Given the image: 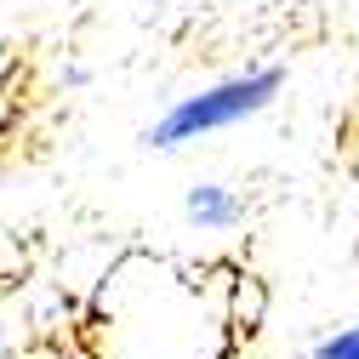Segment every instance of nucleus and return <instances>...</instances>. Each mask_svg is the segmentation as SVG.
Segmentation results:
<instances>
[{"mask_svg":"<svg viewBox=\"0 0 359 359\" xmlns=\"http://www.w3.org/2000/svg\"><path fill=\"white\" fill-rule=\"evenodd\" d=\"M285 63H245L234 74H217L194 92L171 97L149 126H143V149L154 154H177V149H194L217 131H234L257 114H268L280 97H285Z\"/></svg>","mask_w":359,"mask_h":359,"instance_id":"nucleus-1","label":"nucleus"},{"mask_svg":"<svg viewBox=\"0 0 359 359\" xmlns=\"http://www.w3.org/2000/svg\"><path fill=\"white\" fill-rule=\"evenodd\" d=\"M183 222H189L194 234L229 240L240 222H245V200H240V189L205 177V183H189V189H183Z\"/></svg>","mask_w":359,"mask_h":359,"instance_id":"nucleus-2","label":"nucleus"},{"mask_svg":"<svg viewBox=\"0 0 359 359\" xmlns=\"http://www.w3.org/2000/svg\"><path fill=\"white\" fill-rule=\"evenodd\" d=\"M297 359H359V320H348V325L325 331L320 342H308Z\"/></svg>","mask_w":359,"mask_h":359,"instance_id":"nucleus-3","label":"nucleus"},{"mask_svg":"<svg viewBox=\"0 0 359 359\" xmlns=\"http://www.w3.org/2000/svg\"><path fill=\"white\" fill-rule=\"evenodd\" d=\"M257 6H262V0H257Z\"/></svg>","mask_w":359,"mask_h":359,"instance_id":"nucleus-4","label":"nucleus"}]
</instances>
